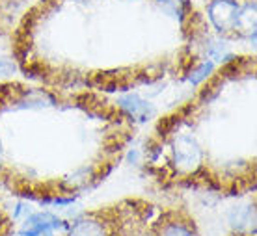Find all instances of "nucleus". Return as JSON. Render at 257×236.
Wrapping results in <instances>:
<instances>
[{"instance_id":"nucleus-10","label":"nucleus","mask_w":257,"mask_h":236,"mask_svg":"<svg viewBox=\"0 0 257 236\" xmlns=\"http://www.w3.org/2000/svg\"><path fill=\"white\" fill-rule=\"evenodd\" d=\"M17 71V65L8 58H0V75H13Z\"/></svg>"},{"instance_id":"nucleus-4","label":"nucleus","mask_w":257,"mask_h":236,"mask_svg":"<svg viewBox=\"0 0 257 236\" xmlns=\"http://www.w3.org/2000/svg\"><path fill=\"white\" fill-rule=\"evenodd\" d=\"M119 106L138 121H146L149 115L153 114V108L149 106V102L142 101L138 95H127L119 99Z\"/></svg>"},{"instance_id":"nucleus-3","label":"nucleus","mask_w":257,"mask_h":236,"mask_svg":"<svg viewBox=\"0 0 257 236\" xmlns=\"http://www.w3.org/2000/svg\"><path fill=\"white\" fill-rule=\"evenodd\" d=\"M60 227H64L62 219H58V217L49 214V212H45V214H34V216L26 217L25 227L21 230V234L39 236L43 234L45 230H54V229H60Z\"/></svg>"},{"instance_id":"nucleus-11","label":"nucleus","mask_w":257,"mask_h":236,"mask_svg":"<svg viewBox=\"0 0 257 236\" xmlns=\"http://www.w3.org/2000/svg\"><path fill=\"white\" fill-rule=\"evenodd\" d=\"M0 156H2V147H0Z\"/></svg>"},{"instance_id":"nucleus-7","label":"nucleus","mask_w":257,"mask_h":236,"mask_svg":"<svg viewBox=\"0 0 257 236\" xmlns=\"http://www.w3.org/2000/svg\"><path fill=\"white\" fill-rule=\"evenodd\" d=\"M157 4L161 6L162 12H166L172 17H183L187 10V0H157Z\"/></svg>"},{"instance_id":"nucleus-9","label":"nucleus","mask_w":257,"mask_h":236,"mask_svg":"<svg viewBox=\"0 0 257 236\" xmlns=\"http://www.w3.org/2000/svg\"><path fill=\"white\" fill-rule=\"evenodd\" d=\"M212 71V64H203L199 65L198 69L192 73V77H190V82L192 84H199L201 80H205L207 77H209V73Z\"/></svg>"},{"instance_id":"nucleus-2","label":"nucleus","mask_w":257,"mask_h":236,"mask_svg":"<svg viewBox=\"0 0 257 236\" xmlns=\"http://www.w3.org/2000/svg\"><path fill=\"white\" fill-rule=\"evenodd\" d=\"M174 158L175 164L181 167V169H196L201 160V151H199L198 143L192 140V138H187L183 136L175 141V149H174Z\"/></svg>"},{"instance_id":"nucleus-8","label":"nucleus","mask_w":257,"mask_h":236,"mask_svg":"<svg viewBox=\"0 0 257 236\" xmlns=\"http://www.w3.org/2000/svg\"><path fill=\"white\" fill-rule=\"evenodd\" d=\"M161 236H194V232L185 223H168Z\"/></svg>"},{"instance_id":"nucleus-5","label":"nucleus","mask_w":257,"mask_h":236,"mask_svg":"<svg viewBox=\"0 0 257 236\" xmlns=\"http://www.w3.org/2000/svg\"><path fill=\"white\" fill-rule=\"evenodd\" d=\"M69 236H106V229L99 219L84 217L73 223L69 229Z\"/></svg>"},{"instance_id":"nucleus-1","label":"nucleus","mask_w":257,"mask_h":236,"mask_svg":"<svg viewBox=\"0 0 257 236\" xmlns=\"http://www.w3.org/2000/svg\"><path fill=\"white\" fill-rule=\"evenodd\" d=\"M209 17L220 32H227L237 26L238 6L231 0H214L209 8Z\"/></svg>"},{"instance_id":"nucleus-6","label":"nucleus","mask_w":257,"mask_h":236,"mask_svg":"<svg viewBox=\"0 0 257 236\" xmlns=\"http://www.w3.org/2000/svg\"><path fill=\"white\" fill-rule=\"evenodd\" d=\"M231 225L235 230H253V223H255V212L253 206H244V208H235L231 212Z\"/></svg>"}]
</instances>
